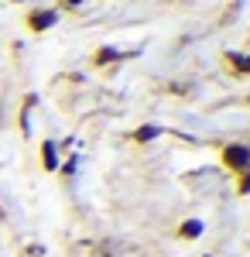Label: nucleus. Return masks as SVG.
Returning a JSON list of instances; mask_svg holds the SVG:
<instances>
[{"mask_svg":"<svg viewBox=\"0 0 250 257\" xmlns=\"http://www.w3.org/2000/svg\"><path fill=\"white\" fill-rule=\"evenodd\" d=\"M223 161H226V168L243 172V168H250V148H243V144H230V148L223 151Z\"/></svg>","mask_w":250,"mask_h":257,"instance_id":"1","label":"nucleus"},{"mask_svg":"<svg viewBox=\"0 0 250 257\" xmlns=\"http://www.w3.org/2000/svg\"><path fill=\"white\" fill-rule=\"evenodd\" d=\"M55 21H58L55 11H38V14H31V28H35V31H45V28H52Z\"/></svg>","mask_w":250,"mask_h":257,"instance_id":"2","label":"nucleus"},{"mask_svg":"<svg viewBox=\"0 0 250 257\" xmlns=\"http://www.w3.org/2000/svg\"><path fill=\"white\" fill-rule=\"evenodd\" d=\"M41 155H45V168H55V165H58V158H55V144H52V141H45V144H41Z\"/></svg>","mask_w":250,"mask_h":257,"instance_id":"3","label":"nucleus"},{"mask_svg":"<svg viewBox=\"0 0 250 257\" xmlns=\"http://www.w3.org/2000/svg\"><path fill=\"white\" fill-rule=\"evenodd\" d=\"M199 233H202V223L199 219H185L182 223V237H199Z\"/></svg>","mask_w":250,"mask_h":257,"instance_id":"4","label":"nucleus"},{"mask_svg":"<svg viewBox=\"0 0 250 257\" xmlns=\"http://www.w3.org/2000/svg\"><path fill=\"white\" fill-rule=\"evenodd\" d=\"M158 134H161L158 127H141V131H137V141H154Z\"/></svg>","mask_w":250,"mask_h":257,"instance_id":"5","label":"nucleus"},{"mask_svg":"<svg viewBox=\"0 0 250 257\" xmlns=\"http://www.w3.org/2000/svg\"><path fill=\"white\" fill-rule=\"evenodd\" d=\"M233 59V65L240 69V72H250V55H230Z\"/></svg>","mask_w":250,"mask_h":257,"instance_id":"6","label":"nucleus"},{"mask_svg":"<svg viewBox=\"0 0 250 257\" xmlns=\"http://www.w3.org/2000/svg\"><path fill=\"white\" fill-rule=\"evenodd\" d=\"M240 192H250V168H243V182H240Z\"/></svg>","mask_w":250,"mask_h":257,"instance_id":"7","label":"nucleus"},{"mask_svg":"<svg viewBox=\"0 0 250 257\" xmlns=\"http://www.w3.org/2000/svg\"><path fill=\"white\" fill-rule=\"evenodd\" d=\"M65 4H69V7H76V4H82V0H65Z\"/></svg>","mask_w":250,"mask_h":257,"instance_id":"8","label":"nucleus"}]
</instances>
